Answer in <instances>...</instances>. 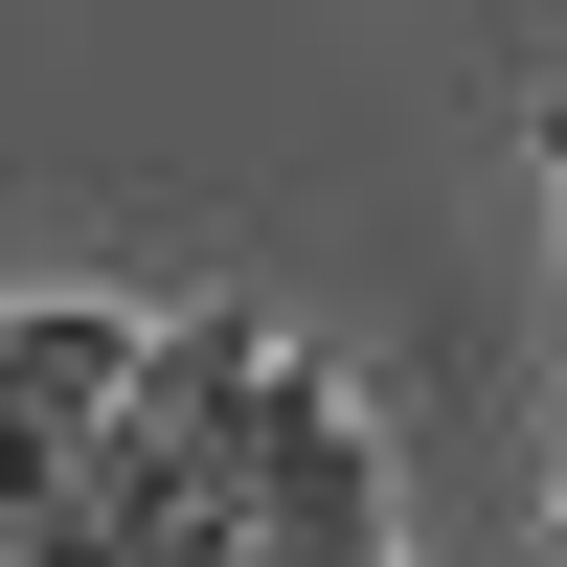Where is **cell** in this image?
Wrapping results in <instances>:
<instances>
[{"mask_svg":"<svg viewBox=\"0 0 567 567\" xmlns=\"http://www.w3.org/2000/svg\"><path fill=\"white\" fill-rule=\"evenodd\" d=\"M545 227H567V91H545Z\"/></svg>","mask_w":567,"mask_h":567,"instance_id":"cell-3","label":"cell"},{"mask_svg":"<svg viewBox=\"0 0 567 567\" xmlns=\"http://www.w3.org/2000/svg\"><path fill=\"white\" fill-rule=\"evenodd\" d=\"M250 567H386V432L318 363H272V477H250Z\"/></svg>","mask_w":567,"mask_h":567,"instance_id":"cell-2","label":"cell"},{"mask_svg":"<svg viewBox=\"0 0 567 567\" xmlns=\"http://www.w3.org/2000/svg\"><path fill=\"white\" fill-rule=\"evenodd\" d=\"M272 318L205 296L159 318V363H136V409L69 454V499L23 523V567H250V477H272Z\"/></svg>","mask_w":567,"mask_h":567,"instance_id":"cell-1","label":"cell"}]
</instances>
